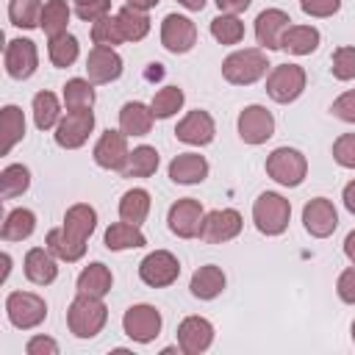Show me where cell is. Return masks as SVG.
Masks as SVG:
<instances>
[{
  "instance_id": "obj_33",
  "label": "cell",
  "mask_w": 355,
  "mask_h": 355,
  "mask_svg": "<svg viewBox=\"0 0 355 355\" xmlns=\"http://www.w3.org/2000/svg\"><path fill=\"white\" fill-rule=\"evenodd\" d=\"M0 130H3V155L11 153V147L25 136V116L17 105H3L0 111Z\"/></svg>"
},
{
  "instance_id": "obj_15",
  "label": "cell",
  "mask_w": 355,
  "mask_h": 355,
  "mask_svg": "<svg viewBox=\"0 0 355 355\" xmlns=\"http://www.w3.org/2000/svg\"><path fill=\"white\" fill-rule=\"evenodd\" d=\"M275 133V116L263 105H247L239 114V136L247 144H263Z\"/></svg>"
},
{
  "instance_id": "obj_49",
  "label": "cell",
  "mask_w": 355,
  "mask_h": 355,
  "mask_svg": "<svg viewBox=\"0 0 355 355\" xmlns=\"http://www.w3.org/2000/svg\"><path fill=\"white\" fill-rule=\"evenodd\" d=\"M336 291H338V297H341L344 302L355 305V266H349V269H344V272L338 275Z\"/></svg>"
},
{
  "instance_id": "obj_26",
  "label": "cell",
  "mask_w": 355,
  "mask_h": 355,
  "mask_svg": "<svg viewBox=\"0 0 355 355\" xmlns=\"http://www.w3.org/2000/svg\"><path fill=\"white\" fill-rule=\"evenodd\" d=\"M189 288H191V294H194L197 300H214V297H219L222 288H225V272H222L219 266H214V263L200 266V269L191 275Z\"/></svg>"
},
{
  "instance_id": "obj_45",
  "label": "cell",
  "mask_w": 355,
  "mask_h": 355,
  "mask_svg": "<svg viewBox=\"0 0 355 355\" xmlns=\"http://www.w3.org/2000/svg\"><path fill=\"white\" fill-rule=\"evenodd\" d=\"M333 158L344 169H355V133H344L333 141Z\"/></svg>"
},
{
  "instance_id": "obj_2",
  "label": "cell",
  "mask_w": 355,
  "mask_h": 355,
  "mask_svg": "<svg viewBox=\"0 0 355 355\" xmlns=\"http://www.w3.org/2000/svg\"><path fill=\"white\" fill-rule=\"evenodd\" d=\"M266 53L258 47H247V50H236L222 61V78L233 86H250L258 78L266 75Z\"/></svg>"
},
{
  "instance_id": "obj_13",
  "label": "cell",
  "mask_w": 355,
  "mask_h": 355,
  "mask_svg": "<svg viewBox=\"0 0 355 355\" xmlns=\"http://www.w3.org/2000/svg\"><path fill=\"white\" fill-rule=\"evenodd\" d=\"M161 44L169 53H189L197 44V28L189 17L166 14L161 22Z\"/></svg>"
},
{
  "instance_id": "obj_24",
  "label": "cell",
  "mask_w": 355,
  "mask_h": 355,
  "mask_svg": "<svg viewBox=\"0 0 355 355\" xmlns=\"http://www.w3.org/2000/svg\"><path fill=\"white\" fill-rule=\"evenodd\" d=\"M153 108L144 105V103H125L122 111H119V128L122 133L128 136H147L150 128H153Z\"/></svg>"
},
{
  "instance_id": "obj_32",
  "label": "cell",
  "mask_w": 355,
  "mask_h": 355,
  "mask_svg": "<svg viewBox=\"0 0 355 355\" xmlns=\"http://www.w3.org/2000/svg\"><path fill=\"white\" fill-rule=\"evenodd\" d=\"M33 227H36V214L28 211V208H14L6 216V222L0 227V236H3V241H22L33 233Z\"/></svg>"
},
{
  "instance_id": "obj_35",
  "label": "cell",
  "mask_w": 355,
  "mask_h": 355,
  "mask_svg": "<svg viewBox=\"0 0 355 355\" xmlns=\"http://www.w3.org/2000/svg\"><path fill=\"white\" fill-rule=\"evenodd\" d=\"M28 186H31V172H28V166L11 164V166H6V169L0 172V197H3V200L19 197L22 191H28Z\"/></svg>"
},
{
  "instance_id": "obj_34",
  "label": "cell",
  "mask_w": 355,
  "mask_h": 355,
  "mask_svg": "<svg viewBox=\"0 0 355 355\" xmlns=\"http://www.w3.org/2000/svg\"><path fill=\"white\" fill-rule=\"evenodd\" d=\"M64 105L67 111H83L94 105V89L86 78H72L64 83Z\"/></svg>"
},
{
  "instance_id": "obj_4",
  "label": "cell",
  "mask_w": 355,
  "mask_h": 355,
  "mask_svg": "<svg viewBox=\"0 0 355 355\" xmlns=\"http://www.w3.org/2000/svg\"><path fill=\"white\" fill-rule=\"evenodd\" d=\"M266 175H269L275 183L294 189V186H300V183L305 180V175H308V161H305V155H302L300 150H294V147H277V150H272L269 158H266Z\"/></svg>"
},
{
  "instance_id": "obj_48",
  "label": "cell",
  "mask_w": 355,
  "mask_h": 355,
  "mask_svg": "<svg viewBox=\"0 0 355 355\" xmlns=\"http://www.w3.org/2000/svg\"><path fill=\"white\" fill-rule=\"evenodd\" d=\"M330 111H333L338 119L355 125V89H349V92H344L341 97H336L333 105H330Z\"/></svg>"
},
{
  "instance_id": "obj_14",
  "label": "cell",
  "mask_w": 355,
  "mask_h": 355,
  "mask_svg": "<svg viewBox=\"0 0 355 355\" xmlns=\"http://www.w3.org/2000/svg\"><path fill=\"white\" fill-rule=\"evenodd\" d=\"M214 344V324L202 316H186L178 324V347L186 355H200Z\"/></svg>"
},
{
  "instance_id": "obj_3",
  "label": "cell",
  "mask_w": 355,
  "mask_h": 355,
  "mask_svg": "<svg viewBox=\"0 0 355 355\" xmlns=\"http://www.w3.org/2000/svg\"><path fill=\"white\" fill-rule=\"evenodd\" d=\"M288 219H291V205L277 191H263L252 202V222L263 236H280L288 227Z\"/></svg>"
},
{
  "instance_id": "obj_36",
  "label": "cell",
  "mask_w": 355,
  "mask_h": 355,
  "mask_svg": "<svg viewBox=\"0 0 355 355\" xmlns=\"http://www.w3.org/2000/svg\"><path fill=\"white\" fill-rule=\"evenodd\" d=\"M67 22H69V6L67 0H47L42 8V31L53 39L58 33H67Z\"/></svg>"
},
{
  "instance_id": "obj_25",
  "label": "cell",
  "mask_w": 355,
  "mask_h": 355,
  "mask_svg": "<svg viewBox=\"0 0 355 355\" xmlns=\"http://www.w3.org/2000/svg\"><path fill=\"white\" fill-rule=\"evenodd\" d=\"M114 286V277H111V269L100 261L89 263L80 275H78V294H92V297H105Z\"/></svg>"
},
{
  "instance_id": "obj_42",
  "label": "cell",
  "mask_w": 355,
  "mask_h": 355,
  "mask_svg": "<svg viewBox=\"0 0 355 355\" xmlns=\"http://www.w3.org/2000/svg\"><path fill=\"white\" fill-rule=\"evenodd\" d=\"M44 244H47V250H50L55 258H61V261H67V263L80 261V258H83V252H86V250L75 247V244H72V241L64 236V230H61V227H53V230L47 233Z\"/></svg>"
},
{
  "instance_id": "obj_37",
  "label": "cell",
  "mask_w": 355,
  "mask_h": 355,
  "mask_svg": "<svg viewBox=\"0 0 355 355\" xmlns=\"http://www.w3.org/2000/svg\"><path fill=\"white\" fill-rule=\"evenodd\" d=\"M42 0H11L8 3V19L17 28H36L42 25Z\"/></svg>"
},
{
  "instance_id": "obj_54",
  "label": "cell",
  "mask_w": 355,
  "mask_h": 355,
  "mask_svg": "<svg viewBox=\"0 0 355 355\" xmlns=\"http://www.w3.org/2000/svg\"><path fill=\"white\" fill-rule=\"evenodd\" d=\"M128 6H133V8H139V11H147V8H153V6H158V0H125Z\"/></svg>"
},
{
  "instance_id": "obj_55",
  "label": "cell",
  "mask_w": 355,
  "mask_h": 355,
  "mask_svg": "<svg viewBox=\"0 0 355 355\" xmlns=\"http://www.w3.org/2000/svg\"><path fill=\"white\" fill-rule=\"evenodd\" d=\"M183 8H189V11H202L205 8V0H178Z\"/></svg>"
},
{
  "instance_id": "obj_1",
  "label": "cell",
  "mask_w": 355,
  "mask_h": 355,
  "mask_svg": "<svg viewBox=\"0 0 355 355\" xmlns=\"http://www.w3.org/2000/svg\"><path fill=\"white\" fill-rule=\"evenodd\" d=\"M105 319H108V308L103 297L78 294L67 308V327L78 338H94L105 327Z\"/></svg>"
},
{
  "instance_id": "obj_38",
  "label": "cell",
  "mask_w": 355,
  "mask_h": 355,
  "mask_svg": "<svg viewBox=\"0 0 355 355\" xmlns=\"http://www.w3.org/2000/svg\"><path fill=\"white\" fill-rule=\"evenodd\" d=\"M211 36L219 44H239L244 39V22L236 14H219L211 19Z\"/></svg>"
},
{
  "instance_id": "obj_30",
  "label": "cell",
  "mask_w": 355,
  "mask_h": 355,
  "mask_svg": "<svg viewBox=\"0 0 355 355\" xmlns=\"http://www.w3.org/2000/svg\"><path fill=\"white\" fill-rule=\"evenodd\" d=\"M116 22H119V31L125 36V42H141L147 33H150V17L133 6H125L116 11Z\"/></svg>"
},
{
  "instance_id": "obj_40",
  "label": "cell",
  "mask_w": 355,
  "mask_h": 355,
  "mask_svg": "<svg viewBox=\"0 0 355 355\" xmlns=\"http://www.w3.org/2000/svg\"><path fill=\"white\" fill-rule=\"evenodd\" d=\"M47 53H50L53 67H72L78 53H80V47H78V39L72 33H58V36L50 39Z\"/></svg>"
},
{
  "instance_id": "obj_10",
  "label": "cell",
  "mask_w": 355,
  "mask_h": 355,
  "mask_svg": "<svg viewBox=\"0 0 355 355\" xmlns=\"http://www.w3.org/2000/svg\"><path fill=\"white\" fill-rule=\"evenodd\" d=\"M239 233H241V214L236 208H216L205 214L202 227H200V239L205 244H225L236 239Z\"/></svg>"
},
{
  "instance_id": "obj_9",
  "label": "cell",
  "mask_w": 355,
  "mask_h": 355,
  "mask_svg": "<svg viewBox=\"0 0 355 355\" xmlns=\"http://www.w3.org/2000/svg\"><path fill=\"white\" fill-rule=\"evenodd\" d=\"M94 130V114L92 108L83 111H67V116L55 125V144L64 150H78L86 144L89 133Z\"/></svg>"
},
{
  "instance_id": "obj_8",
  "label": "cell",
  "mask_w": 355,
  "mask_h": 355,
  "mask_svg": "<svg viewBox=\"0 0 355 355\" xmlns=\"http://www.w3.org/2000/svg\"><path fill=\"white\" fill-rule=\"evenodd\" d=\"M122 330L128 338H133L139 344H150L161 333V313L147 302L130 305L122 316Z\"/></svg>"
},
{
  "instance_id": "obj_41",
  "label": "cell",
  "mask_w": 355,
  "mask_h": 355,
  "mask_svg": "<svg viewBox=\"0 0 355 355\" xmlns=\"http://www.w3.org/2000/svg\"><path fill=\"white\" fill-rule=\"evenodd\" d=\"M183 89H178V86H164L161 92H155V97H153V103H150V108H153V116L155 119H169L172 114H178L180 108H183Z\"/></svg>"
},
{
  "instance_id": "obj_51",
  "label": "cell",
  "mask_w": 355,
  "mask_h": 355,
  "mask_svg": "<svg viewBox=\"0 0 355 355\" xmlns=\"http://www.w3.org/2000/svg\"><path fill=\"white\" fill-rule=\"evenodd\" d=\"M216 6H219V11L222 14H241V11H247L250 8V3L252 0H214Z\"/></svg>"
},
{
  "instance_id": "obj_20",
  "label": "cell",
  "mask_w": 355,
  "mask_h": 355,
  "mask_svg": "<svg viewBox=\"0 0 355 355\" xmlns=\"http://www.w3.org/2000/svg\"><path fill=\"white\" fill-rule=\"evenodd\" d=\"M128 155H130L128 133H122V130H105L100 136V141L94 144V161L103 169H119L122 172V166L128 164Z\"/></svg>"
},
{
  "instance_id": "obj_19",
  "label": "cell",
  "mask_w": 355,
  "mask_h": 355,
  "mask_svg": "<svg viewBox=\"0 0 355 355\" xmlns=\"http://www.w3.org/2000/svg\"><path fill=\"white\" fill-rule=\"evenodd\" d=\"M86 75L92 83H111L122 75V58L114 47L94 44L86 55Z\"/></svg>"
},
{
  "instance_id": "obj_52",
  "label": "cell",
  "mask_w": 355,
  "mask_h": 355,
  "mask_svg": "<svg viewBox=\"0 0 355 355\" xmlns=\"http://www.w3.org/2000/svg\"><path fill=\"white\" fill-rule=\"evenodd\" d=\"M341 200H344L347 211H349V214H355V180H349V183L344 186V194H341Z\"/></svg>"
},
{
  "instance_id": "obj_39",
  "label": "cell",
  "mask_w": 355,
  "mask_h": 355,
  "mask_svg": "<svg viewBox=\"0 0 355 355\" xmlns=\"http://www.w3.org/2000/svg\"><path fill=\"white\" fill-rule=\"evenodd\" d=\"M58 114H61V108H58V100L53 92H39L33 97V122L39 130H50L53 125H58L61 122Z\"/></svg>"
},
{
  "instance_id": "obj_57",
  "label": "cell",
  "mask_w": 355,
  "mask_h": 355,
  "mask_svg": "<svg viewBox=\"0 0 355 355\" xmlns=\"http://www.w3.org/2000/svg\"><path fill=\"white\" fill-rule=\"evenodd\" d=\"M349 330H352V341H355V319H352V327Z\"/></svg>"
},
{
  "instance_id": "obj_53",
  "label": "cell",
  "mask_w": 355,
  "mask_h": 355,
  "mask_svg": "<svg viewBox=\"0 0 355 355\" xmlns=\"http://www.w3.org/2000/svg\"><path fill=\"white\" fill-rule=\"evenodd\" d=\"M344 255L355 263V230H352V233H347V239H344Z\"/></svg>"
},
{
  "instance_id": "obj_5",
  "label": "cell",
  "mask_w": 355,
  "mask_h": 355,
  "mask_svg": "<svg viewBox=\"0 0 355 355\" xmlns=\"http://www.w3.org/2000/svg\"><path fill=\"white\" fill-rule=\"evenodd\" d=\"M6 313H8V322L19 330H33L44 322L47 316V302L39 297V294H31V291H11L6 297Z\"/></svg>"
},
{
  "instance_id": "obj_47",
  "label": "cell",
  "mask_w": 355,
  "mask_h": 355,
  "mask_svg": "<svg viewBox=\"0 0 355 355\" xmlns=\"http://www.w3.org/2000/svg\"><path fill=\"white\" fill-rule=\"evenodd\" d=\"M300 8L308 17H333L341 8V0H300Z\"/></svg>"
},
{
  "instance_id": "obj_21",
  "label": "cell",
  "mask_w": 355,
  "mask_h": 355,
  "mask_svg": "<svg viewBox=\"0 0 355 355\" xmlns=\"http://www.w3.org/2000/svg\"><path fill=\"white\" fill-rule=\"evenodd\" d=\"M214 133H216V125L211 119L208 111H189L178 128H175V136L183 141V144H194V147H202V144H211L214 141Z\"/></svg>"
},
{
  "instance_id": "obj_50",
  "label": "cell",
  "mask_w": 355,
  "mask_h": 355,
  "mask_svg": "<svg viewBox=\"0 0 355 355\" xmlns=\"http://www.w3.org/2000/svg\"><path fill=\"white\" fill-rule=\"evenodd\" d=\"M25 352L28 355H58V344L50 336H33L25 344Z\"/></svg>"
},
{
  "instance_id": "obj_46",
  "label": "cell",
  "mask_w": 355,
  "mask_h": 355,
  "mask_svg": "<svg viewBox=\"0 0 355 355\" xmlns=\"http://www.w3.org/2000/svg\"><path fill=\"white\" fill-rule=\"evenodd\" d=\"M72 3H75V14L83 22H97L111 11V0H72Z\"/></svg>"
},
{
  "instance_id": "obj_6",
  "label": "cell",
  "mask_w": 355,
  "mask_h": 355,
  "mask_svg": "<svg viewBox=\"0 0 355 355\" xmlns=\"http://www.w3.org/2000/svg\"><path fill=\"white\" fill-rule=\"evenodd\" d=\"M305 92V69L300 64H277L266 78V94L275 103H294Z\"/></svg>"
},
{
  "instance_id": "obj_12",
  "label": "cell",
  "mask_w": 355,
  "mask_h": 355,
  "mask_svg": "<svg viewBox=\"0 0 355 355\" xmlns=\"http://www.w3.org/2000/svg\"><path fill=\"white\" fill-rule=\"evenodd\" d=\"M202 219H205L202 205H200V200H194V197L178 200V202L169 208V214H166L169 230H172L175 236H180V239H194V236H200Z\"/></svg>"
},
{
  "instance_id": "obj_29",
  "label": "cell",
  "mask_w": 355,
  "mask_h": 355,
  "mask_svg": "<svg viewBox=\"0 0 355 355\" xmlns=\"http://www.w3.org/2000/svg\"><path fill=\"white\" fill-rule=\"evenodd\" d=\"M150 214V194L147 189H130L119 200V219L130 225H141Z\"/></svg>"
},
{
  "instance_id": "obj_11",
  "label": "cell",
  "mask_w": 355,
  "mask_h": 355,
  "mask_svg": "<svg viewBox=\"0 0 355 355\" xmlns=\"http://www.w3.org/2000/svg\"><path fill=\"white\" fill-rule=\"evenodd\" d=\"M3 64H6V72L14 78V80H28L36 67H39V53H36V44L31 39H11L6 44V53H3Z\"/></svg>"
},
{
  "instance_id": "obj_16",
  "label": "cell",
  "mask_w": 355,
  "mask_h": 355,
  "mask_svg": "<svg viewBox=\"0 0 355 355\" xmlns=\"http://www.w3.org/2000/svg\"><path fill=\"white\" fill-rule=\"evenodd\" d=\"M94 227H97V211H94L92 205H86V202H75V205L67 208L61 230H64V236H67L75 247L86 250V239L94 233Z\"/></svg>"
},
{
  "instance_id": "obj_17",
  "label": "cell",
  "mask_w": 355,
  "mask_h": 355,
  "mask_svg": "<svg viewBox=\"0 0 355 355\" xmlns=\"http://www.w3.org/2000/svg\"><path fill=\"white\" fill-rule=\"evenodd\" d=\"M291 17L280 8H266L255 17V39L266 50H283V33L288 31Z\"/></svg>"
},
{
  "instance_id": "obj_31",
  "label": "cell",
  "mask_w": 355,
  "mask_h": 355,
  "mask_svg": "<svg viewBox=\"0 0 355 355\" xmlns=\"http://www.w3.org/2000/svg\"><path fill=\"white\" fill-rule=\"evenodd\" d=\"M155 169H158L155 147L141 144L128 155V164L122 166V178H150V175H155Z\"/></svg>"
},
{
  "instance_id": "obj_18",
  "label": "cell",
  "mask_w": 355,
  "mask_h": 355,
  "mask_svg": "<svg viewBox=\"0 0 355 355\" xmlns=\"http://www.w3.org/2000/svg\"><path fill=\"white\" fill-rule=\"evenodd\" d=\"M302 225L305 230L313 236V239H327L336 225H338V214H336V205L324 197H316L311 202H305L302 208Z\"/></svg>"
},
{
  "instance_id": "obj_22",
  "label": "cell",
  "mask_w": 355,
  "mask_h": 355,
  "mask_svg": "<svg viewBox=\"0 0 355 355\" xmlns=\"http://www.w3.org/2000/svg\"><path fill=\"white\" fill-rule=\"evenodd\" d=\"M169 178H172V183H180V186L202 183L208 178V161L197 153H180L169 164Z\"/></svg>"
},
{
  "instance_id": "obj_43",
  "label": "cell",
  "mask_w": 355,
  "mask_h": 355,
  "mask_svg": "<svg viewBox=\"0 0 355 355\" xmlns=\"http://www.w3.org/2000/svg\"><path fill=\"white\" fill-rule=\"evenodd\" d=\"M92 42L100 44V47H114V44H122L125 36L119 31V22L116 17H103L97 22H92Z\"/></svg>"
},
{
  "instance_id": "obj_44",
  "label": "cell",
  "mask_w": 355,
  "mask_h": 355,
  "mask_svg": "<svg viewBox=\"0 0 355 355\" xmlns=\"http://www.w3.org/2000/svg\"><path fill=\"white\" fill-rule=\"evenodd\" d=\"M333 78L336 80H352L355 78V47L344 44L333 50Z\"/></svg>"
},
{
  "instance_id": "obj_56",
  "label": "cell",
  "mask_w": 355,
  "mask_h": 355,
  "mask_svg": "<svg viewBox=\"0 0 355 355\" xmlns=\"http://www.w3.org/2000/svg\"><path fill=\"white\" fill-rule=\"evenodd\" d=\"M8 272H11V255H8V252H3V275H0V280H3V283H6Z\"/></svg>"
},
{
  "instance_id": "obj_7",
  "label": "cell",
  "mask_w": 355,
  "mask_h": 355,
  "mask_svg": "<svg viewBox=\"0 0 355 355\" xmlns=\"http://www.w3.org/2000/svg\"><path fill=\"white\" fill-rule=\"evenodd\" d=\"M178 275H180V263H178V258H175L172 252H166V250H155V252L144 255L141 263H139V277H141V283H147V286H153V288L172 286V283L178 280Z\"/></svg>"
},
{
  "instance_id": "obj_23",
  "label": "cell",
  "mask_w": 355,
  "mask_h": 355,
  "mask_svg": "<svg viewBox=\"0 0 355 355\" xmlns=\"http://www.w3.org/2000/svg\"><path fill=\"white\" fill-rule=\"evenodd\" d=\"M22 266H25V277H28L31 283H36V286H50V283L58 277L55 258H53V252L44 250V247H33V250H28Z\"/></svg>"
},
{
  "instance_id": "obj_27",
  "label": "cell",
  "mask_w": 355,
  "mask_h": 355,
  "mask_svg": "<svg viewBox=\"0 0 355 355\" xmlns=\"http://www.w3.org/2000/svg\"><path fill=\"white\" fill-rule=\"evenodd\" d=\"M319 31L313 25H288V31L283 33V50H288L291 55H311L319 47Z\"/></svg>"
},
{
  "instance_id": "obj_28",
  "label": "cell",
  "mask_w": 355,
  "mask_h": 355,
  "mask_svg": "<svg viewBox=\"0 0 355 355\" xmlns=\"http://www.w3.org/2000/svg\"><path fill=\"white\" fill-rule=\"evenodd\" d=\"M147 239L144 233L139 230V225H130V222H114L108 225L105 230V247L119 252V250H136V247H144Z\"/></svg>"
}]
</instances>
